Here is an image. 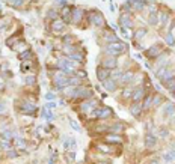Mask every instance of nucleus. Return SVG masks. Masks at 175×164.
<instances>
[{
  "mask_svg": "<svg viewBox=\"0 0 175 164\" xmlns=\"http://www.w3.org/2000/svg\"><path fill=\"white\" fill-rule=\"evenodd\" d=\"M125 50H127V45H125V44H122V42H112V44H109V45L106 47V53L115 57V56H118V54L125 53Z\"/></svg>",
  "mask_w": 175,
  "mask_h": 164,
  "instance_id": "f257e3e1",
  "label": "nucleus"
},
{
  "mask_svg": "<svg viewBox=\"0 0 175 164\" xmlns=\"http://www.w3.org/2000/svg\"><path fill=\"white\" fill-rule=\"evenodd\" d=\"M88 20H89L92 24H95V26H98V27H103L104 26V17L100 14V12H97V11H94V12H89L88 14Z\"/></svg>",
  "mask_w": 175,
  "mask_h": 164,
  "instance_id": "f03ea898",
  "label": "nucleus"
},
{
  "mask_svg": "<svg viewBox=\"0 0 175 164\" xmlns=\"http://www.w3.org/2000/svg\"><path fill=\"white\" fill-rule=\"evenodd\" d=\"M92 115L97 116L98 119H107V117L112 116V108H109V107H100V108L95 110Z\"/></svg>",
  "mask_w": 175,
  "mask_h": 164,
  "instance_id": "7ed1b4c3",
  "label": "nucleus"
},
{
  "mask_svg": "<svg viewBox=\"0 0 175 164\" xmlns=\"http://www.w3.org/2000/svg\"><path fill=\"white\" fill-rule=\"evenodd\" d=\"M162 51H163V45L162 44H155V45L150 47V50L146 51V56L150 57V59H155V57L160 56Z\"/></svg>",
  "mask_w": 175,
  "mask_h": 164,
  "instance_id": "20e7f679",
  "label": "nucleus"
},
{
  "mask_svg": "<svg viewBox=\"0 0 175 164\" xmlns=\"http://www.w3.org/2000/svg\"><path fill=\"white\" fill-rule=\"evenodd\" d=\"M97 106H98V102L95 99H89V101H85L80 106V110L83 111V113H91L94 108H97Z\"/></svg>",
  "mask_w": 175,
  "mask_h": 164,
  "instance_id": "39448f33",
  "label": "nucleus"
},
{
  "mask_svg": "<svg viewBox=\"0 0 175 164\" xmlns=\"http://www.w3.org/2000/svg\"><path fill=\"white\" fill-rule=\"evenodd\" d=\"M106 142L107 143H113V145H121L122 143V137L121 136H118V134H113V133H110L109 136H106Z\"/></svg>",
  "mask_w": 175,
  "mask_h": 164,
  "instance_id": "423d86ee",
  "label": "nucleus"
},
{
  "mask_svg": "<svg viewBox=\"0 0 175 164\" xmlns=\"http://www.w3.org/2000/svg\"><path fill=\"white\" fill-rule=\"evenodd\" d=\"M109 75H110V71L107 69V68H98L97 77H98L100 81H106V80L109 79Z\"/></svg>",
  "mask_w": 175,
  "mask_h": 164,
  "instance_id": "0eeeda50",
  "label": "nucleus"
},
{
  "mask_svg": "<svg viewBox=\"0 0 175 164\" xmlns=\"http://www.w3.org/2000/svg\"><path fill=\"white\" fill-rule=\"evenodd\" d=\"M116 65H118V62H116V59L113 57V56L107 57V59L103 62V68H107V69H112V68H116Z\"/></svg>",
  "mask_w": 175,
  "mask_h": 164,
  "instance_id": "6e6552de",
  "label": "nucleus"
},
{
  "mask_svg": "<svg viewBox=\"0 0 175 164\" xmlns=\"http://www.w3.org/2000/svg\"><path fill=\"white\" fill-rule=\"evenodd\" d=\"M144 97H145V89L144 88H137V89L133 90V101L134 102H139Z\"/></svg>",
  "mask_w": 175,
  "mask_h": 164,
  "instance_id": "1a4fd4ad",
  "label": "nucleus"
},
{
  "mask_svg": "<svg viewBox=\"0 0 175 164\" xmlns=\"http://www.w3.org/2000/svg\"><path fill=\"white\" fill-rule=\"evenodd\" d=\"M130 5L136 11H144V8L146 6V3L144 2V0H130Z\"/></svg>",
  "mask_w": 175,
  "mask_h": 164,
  "instance_id": "9d476101",
  "label": "nucleus"
},
{
  "mask_svg": "<svg viewBox=\"0 0 175 164\" xmlns=\"http://www.w3.org/2000/svg\"><path fill=\"white\" fill-rule=\"evenodd\" d=\"M64 27H65L64 20H55L53 23H51V30L53 32H62Z\"/></svg>",
  "mask_w": 175,
  "mask_h": 164,
  "instance_id": "9b49d317",
  "label": "nucleus"
},
{
  "mask_svg": "<svg viewBox=\"0 0 175 164\" xmlns=\"http://www.w3.org/2000/svg\"><path fill=\"white\" fill-rule=\"evenodd\" d=\"M82 18H83V11H82V9H74V11H71V21L80 23Z\"/></svg>",
  "mask_w": 175,
  "mask_h": 164,
  "instance_id": "f8f14e48",
  "label": "nucleus"
},
{
  "mask_svg": "<svg viewBox=\"0 0 175 164\" xmlns=\"http://www.w3.org/2000/svg\"><path fill=\"white\" fill-rule=\"evenodd\" d=\"M134 79V74L133 72H125V74H121L119 75V83H122V84H124V83H131V80H133Z\"/></svg>",
  "mask_w": 175,
  "mask_h": 164,
  "instance_id": "ddd939ff",
  "label": "nucleus"
},
{
  "mask_svg": "<svg viewBox=\"0 0 175 164\" xmlns=\"http://www.w3.org/2000/svg\"><path fill=\"white\" fill-rule=\"evenodd\" d=\"M119 23H121V26H122V27H130V26H131V17H130L128 14L121 15Z\"/></svg>",
  "mask_w": 175,
  "mask_h": 164,
  "instance_id": "4468645a",
  "label": "nucleus"
},
{
  "mask_svg": "<svg viewBox=\"0 0 175 164\" xmlns=\"http://www.w3.org/2000/svg\"><path fill=\"white\" fill-rule=\"evenodd\" d=\"M21 111H24V113H33L35 110H36V107H35L33 104H30V102H23L21 107H20Z\"/></svg>",
  "mask_w": 175,
  "mask_h": 164,
  "instance_id": "2eb2a0df",
  "label": "nucleus"
},
{
  "mask_svg": "<svg viewBox=\"0 0 175 164\" xmlns=\"http://www.w3.org/2000/svg\"><path fill=\"white\" fill-rule=\"evenodd\" d=\"M107 131L109 133H113V134H116V133H121V131H124V125L122 124H113L107 128Z\"/></svg>",
  "mask_w": 175,
  "mask_h": 164,
  "instance_id": "dca6fc26",
  "label": "nucleus"
},
{
  "mask_svg": "<svg viewBox=\"0 0 175 164\" xmlns=\"http://www.w3.org/2000/svg\"><path fill=\"white\" fill-rule=\"evenodd\" d=\"M116 86H118V83H116V80H113V79H112V80L107 79L106 81H104V88H106L109 92L115 90V89H116Z\"/></svg>",
  "mask_w": 175,
  "mask_h": 164,
  "instance_id": "f3484780",
  "label": "nucleus"
},
{
  "mask_svg": "<svg viewBox=\"0 0 175 164\" xmlns=\"http://www.w3.org/2000/svg\"><path fill=\"white\" fill-rule=\"evenodd\" d=\"M157 143V139L153 136V134H148L145 137V145H146V148H153V146H155Z\"/></svg>",
  "mask_w": 175,
  "mask_h": 164,
  "instance_id": "a211bd4d",
  "label": "nucleus"
},
{
  "mask_svg": "<svg viewBox=\"0 0 175 164\" xmlns=\"http://www.w3.org/2000/svg\"><path fill=\"white\" fill-rule=\"evenodd\" d=\"M162 158H163V161H164V163H172V161H175V151L164 152Z\"/></svg>",
  "mask_w": 175,
  "mask_h": 164,
  "instance_id": "6ab92c4d",
  "label": "nucleus"
},
{
  "mask_svg": "<svg viewBox=\"0 0 175 164\" xmlns=\"http://www.w3.org/2000/svg\"><path fill=\"white\" fill-rule=\"evenodd\" d=\"M141 110H142V106L139 104V102H134V104L130 107V111H131V115H133V116H139Z\"/></svg>",
  "mask_w": 175,
  "mask_h": 164,
  "instance_id": "aec40b11",
  "label": "nucleus"
},
{
  "mask_svg": "<svg viewBox=\"0 0 175 164\" xmlns=\"http://www.w3.org/2000/svg\"><path fill=\"white\" fill-rule=\"evenodd\" d=\"M104 39H106L107 42H118V39H116V36H115V33L113 32H104V36H103Z\"/></svg>",
  "mask_w": 175,
  "mask_h": 164,
  "instance_id": "412c9836",
  "label": "nucleus"
},
{
  "mask_svg": "<svg viewBox=\"0 0 175 164\" xmlns=\"http://www.w3.org/2000/svg\"><path fill=\"white\" fill-rule=\"evenodd\" d=\"M62 18H64V23L71 21V11H69V8H64L62 9Z\"/></svg>",
  "mask_w": 175,
  "mask_h": 164,
  "instance_id": "4be33fe9",
  "label": "nucleus"
},
{
  "mask_svg": "<svg viewBox=\"0 0 175 164\" xmlns=\"http://www.w3.org/2000/svg\"><path fill=\"white\" fill-rule=\"evenodd\" d=\"M97 148H98V151H101V152H104V154L115 152V149H113L112 146H107V145H97Z\"/></svg>",
  "mask_w": 175,
  "mask_h": 164,
  "instance_id": "5701e85b",
  "label": "nucleus"
},
{
  "mask_svg": "<svg viewBox=\"0 0 175 164\" xmlns=\"http://www.w3.org/2000/svg\"><path fill=\"white\" fill-rule=\"evenodd\" d=\"M83 57H85V56H83V53H76V51H74V53L71 54V59L74 60V62L77 60L78 63H83V60H85Z\"/></svg>",
  "mask_w": 175,
  "mask_h": 164,
  "instance_id": "b1692460",
  "label": "nucleus"
},
{
  "mask_svg": "<svg viewBox=\"0 0 175 164\" xmlns=\"http://www.w3.org/2000/svg\"><path fill=\"white\" fill-rule=\"evenodd\" d=\"M153 97H154V95H148V97H145V101H144L142 108H148V107H151V104H153Z\"/></svg>",
  "mask_w": 175,
  "mask_h": 164,
  "instance_id": "393cba45",
  "label": "nucleus"
},
{
  "mask_svg": "<svg viewBox=\"0 0 175 164\" xmlns=\"http://www.w3.org/2000/svg\"><path fill=\"white\" fill-rule=\"evenodd\" d=\"M164 83H166V88L169 89V92H175V79H171Z\"/></svg>",
  "mask_w": 175,
  "mask_h": 164,
  "instance_id": "a878e982",
  "label": "nucleus"
},
{
  "mask_svg": "<svg viewBox=\"0 0 175 164\" xmlns=\"http://www.w3.org/2000/svg\"><path fill=\"white\" fill-rule=\"evenodd\" d=\"M65 149H69V148H76V142L73 139H65V145H64Z\"/></svg>",
  "mask_w": 175,
  "mask_h": 164,
  "instance_id": "bb28decb",
  "label": "nucleus"
},
{
  "mask_svg": "<svg viewBox=\"0 0 175 164\" xmlns=\"http://www.w3.org/2000/svg\"><path fill=\"white\" fill-rule=\"evenodd\" d=\"M175 111V106L174 104H168L164 108V115H168V116H172V113Z\"/></svg>",
  "mask_w": 175,
  "mask_h": 164,
  "instance_id": "cd10ccee",
  "label": "nucleus"
},
{
  "mask_svg": "<svg viewBox=\"0 0 175 164\" xmlns=\"http://www.w3.org/2000/svg\"><path fill=\"white\" fill-rule=\"evenodd\" d=\"M134 35H136V39H142L146 35V29H137Z\"/></svg>",
  "mask_w": 175,
  "mask_h": 164,
  "instance_id": "c85d7f7f",
  "label": "nucleus"
},
{
  "mask_svg": "<svg viewBox=\"0 0 175 164\" xmlns=\"http://www.w3.org/2000/svg\"><path fill=\"white\" fill-rule=\"evenodd\" d=\"M169 21V14L168 12H162V15H160V23L162 24H166Z\"/></svg>",
  "mask_w": 175,
  "mask_h": 164,
  "instance_id": "c756f323",
  "label": "nucleus"
},
{
  "mask_svg": "<svg viewBox=\"0 0 175 164\" xmlns=\"http://www.w3.org/2000/svg\"><path fill=\"white\" fill-rule=\"evenodd\" d=\"M29 57H32V53L27 50V51H24V53H20V59L21 60H30Z\"/></svg>",
  "mask_w": 175,
  "mask_h": 164,
  "instance_id": "7c9ffc66",
  "label": "nucleus"
},
{
  "mask_svg": "<svg viewBox=\"0 0 175 164\" xmlns=\"http://www.w3.org/2000/svg\"><path fill=\"white\" fill-rule=\"evenodd\" d=\"M166 42H168L169 45H174V44H175V38H174L172 33H168V35H166Z\"/></svg>",
  "mask_w": 175,
  "mask_h": 164,
  "instance_id": "2f4dec72",
  "label": "nucleus"
},
{
  "mask_svg": "<svg viewBox=\"0 0 175 164\" xmlns=\"http://www.w3.org/2000/svg\"><path fill=\"white\" fill-rule=\"evenodd\" d=\"M153 98H154V101H153V104H151L153 107H155V106H159L160 102L163 101V99H162V97H160V95H155V97H153Z\"/></svg>",
  "mask_w": 175,
  "mask_h": 164,
  "instance_id": "473e14b6",
  "label": "nucleus"
},
{
  "mask_svg": "<svg viewBox=\"0 0 175 164\" xmlns=\"http://www.w3.org/2000/svg\"><path fill=\"white\" fill-rule=\"evenodd\" d=\"M2 148L5 149V151H11V143H9V140H2Z\"/></svg>",
  "mask_w": 175,
  "mask_h": 164,
  "instance_id": "72a5a7b5",
  "label": "nucleus"
},
{
  "mask_svg": "<svg viewBox=\"0 0 175 164\" xmlns=\"http://www.w3.org/2000/svg\"><path fill=\"white\" fill-rule=\"evenodd\" d=\"M130 93L133 95V89H131V88H127V89L122 90V97H124V98H128V97H130Z\"/></svg>",
  "mask_w": 175,
  "mask_h": 164,
  "instance_id": "f704fd0d",
  "label": "nucleus"
},
{
  "mask_svg": "<svg viewBox=\"0 0 175 164\" xmlns=\"http://www.w3.org/2000/svg\"><path fill=\"white\" fill-rule=\"evenodd\" d=\"M35 80H36V77H35V75L26 77V83H27V84H33V83H35Z\"/></svg>",
  "mask_w": 175,
  "mask_h": 164,
  "instance_id": "c9c22d12",
  "label": "nucleus"
},
{
  "mask_svg": "<svg viewBox=\"0 0 175 164\" xmlns=\"http://www.w3.org/2000/svg\"><path fill=\"white\" fill-rule=\"evenodd\" d=\"M150 23L151 24H157V14H151L150 15Z\"/></svg>",
  "mask_w": 175,
  "mask_h": 164,
  "instance_id": "e433bc0d",
  "label": "nucleus"
},
{
  "mask_svg": "<svg viewBox=\"0 0 175 164\" xmlns=\"http://www.w3.org/2000/svg\"><path fill=\"white\" fill-rule=\"evenodd\" d=\"M15 143H17V146H18V148H24V146H26L23 139H17V140H15Z\"/></svg>",
  "mask_w": 175,
  "mask_h": 164,
  "instance_id": "4c0bfd02",
  "label": "nucleus"
},
{
  "mask_svg": "<svg viewBox=\"0 0 175 164\" xmlns=\"http://www.w3.org/2000/svg\"><path fill=\"white\" fill-rule=\"evenodd\" d=\"M14 42H17V38H15V36H12V38L8 39V41H6V45H9V47H11V45L14 44Z\"/></svg>",
  "mask_w": 175,
  "mask_h": 164,
  "instance_id": "58836bf2",
  "label": "nucleus"
},
{
  "mask_svg": "<svg viewBox=\"0 0 175 164\" xmlns=\"http://www.w3.org/2000/svg\"><path fill=\"white\" fill-rule=\"evenodd\" d=\"M3 137H5V140H9L11 137H12V133H9V131H5V133H3Z\"/></svg>",
  "mask_w": 175,
  "mask_h": 164,
  "instance_id": "ea45409f",
  "label": "nucleus"
},
{
  "mask_svg": "<svg viewBox=\"0 0 175 164\" xmlns=\"http://www.w3.org/2000/svg\"><path fill=\"white\" fill-rule=\"evenodd\" d=\"M50 17H51V18H56V17H57V14L55 12V9H50V12H48V18H50Z\"/></svg>",
  "mask_w": 175,
  "mask_h": 164,
  "instance_id": "a19ab883",
  "label": "nucleus"
},
{
  "mask_svg": "<svg viewBox=\"0 0 175 164\" xmlns=\"http://www.w3.org/2000/svg\"><path fill=\"white\" fill-rule=\"evenodd\" d=\"M56 3H57V5H62V6H64V5H66V0H56Z\"/></svg>",
  "mask_w": 175,
  "mask_h": 164,
  "instance_id": "79ce46f5",
  "label": "nucleus"
},
{
  "mask_svg": "<svg viewBox=\"0 0 175 164\" xmlns=\"http://www.w3.org/2000/svg\"><path fill=\"white\" fill-rule=\"evenodd\" d=\"M71 126L76 128V129H78V125H77V122H74V120H71Z\"/></svg>",
  "mask_w": 175,
  "mask_h": 164,
  "instance_id": "37998d69",
  "label": "nucleus"
},
{
  "mask_svg": "<svg viewBox=\"0 0 175 164\" xmlns=\"http://www.w3.org/2000/svg\"><path fill=\"white\" fill-rule=\"evenodd\" d=\"M47 99H55V95L53 93H47Z\"/></svg>",
  "mask_w": 175,
  "mask_h": 164,
  "instance_id": "c03bdc74",
  "label": "nucleus"
},
{
  "mask_svg": "<svg viewBox=\"0 0 175 164\" xmlns=\"http://www.w3.org/2000/svg\"><path fill=\"white\" fill-rule=\"evenodd\" d=\"M3 111H5V106L0 104V113H3Z\"/></svg>",
  "mask_w": 175,
  "mask_h": 164,
  "instance_id": "a18cd8bd",
  "label": "nucleus"
},
{
  "mask_svg": "<svg viewBox=\"0 0 175 164\" xmlns=\"http://www.w3.org/2000/svg\"><path fill=\"white\" fill-rule=\"evenodd\" d=\"M150 164H159V163H157V161H151Z\"/></svg>",
  "mask_w": 175,
  "mask_h": 164,
  "instance_id": "49530a36",
  "label": "nucleus"
}]
</instances>
